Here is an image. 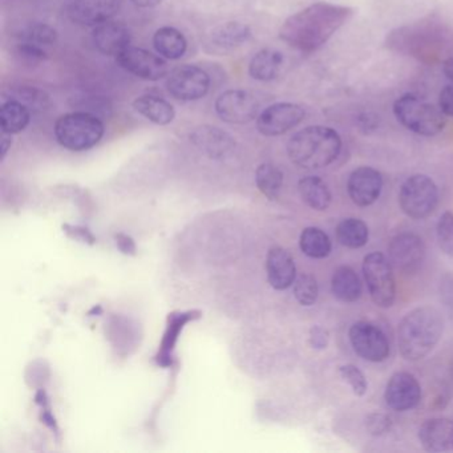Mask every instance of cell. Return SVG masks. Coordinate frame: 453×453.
Listing matches in <instances>:
<instances>
[{"mask_svg": "<svg viewBox=\"0 0 453 453\" xmlns=\"http://www.w3.org/2000/svg\"><path fill=\"white\" fill-rule=\"evenodd\" d=\"M354 15L341 4L318 2L285 20L280 38L296 51L311 54L322 49Z\"/></svg>", "mask_w": 453, "mask_h": 453, "instance_id": "6da1fadb", "label": "cell"}, {"mask_svg": "<svg viewBox=\"0 0 453 453\" xmlns=\"http://www.w3.org/2000/svg\"><path fill=\"white\" fill-rule=\"evenodd\" d=\"M444 333V318L432 306L408 312L397 328L399 351L405 360L418 362L434 351Z\"/></svg>", "mask_w": 453, "mask_h": 453, "instance_id": "7a4b0ae2", "label": "cell"}, {"mask_svg": "<svg viewBox=\"0 0 453 453\" xmlns=\"http://www.w3.org/2000/svg\"><path fill=\"white\" fill-rule=\"evenodd\" d=\"M342 139L335 129L312 126L301 129L288 142V155L298 168L315 171L326 168L338 158Z\"/></svg>", "mask_w": 453, "mask_h": 453, "instance_id": "3957f363", "label": "cell"}, {"mask_svg": "<svg viewBox=\"0 0 453 453\" xmlns=\"http://www.w3.org/2000/svg\"><path fill=\"white\" fill-rule=\"evenodd\" d=\"M58 142L71 152H84L96 147L105 134L104 123L91 112H71L60 116L54 127Z\"/></svg>", "mask_w": 453, "mask_h": 453, "instance_id": "277c9868", "label": "cell"}, {"mask_svg": "<svg viewBox=\"0 0 453 453\" xmlns=\"http://www.w3.org/2000/svg\"><path fill=\"white\" fill-rule=\"evenodd\" d=\"M392 110L395 118L404 128L420 136H436L447 126V116L440 108L424 102L415 95H403L395 100Z\"/></svg>", "mask_w": 453, "mask_h": 453, "instance_id": "5b68a950", "label": "cell"}, {"mask_svg": "<svg viewBox=\"0 0 453 453\" xmlns=\"http://www.w3.org/2000/svg\"><path fill=\"white\" fill-rule=\"evenodd\" d=\"M439 203V190L426 174H413L400 188L399 205L405 216L424 219L431 216Z\"/></svg>", "mask_w": 453, "mask_h": 453, "instance_id": "8992f818", "label": "cell"}, {"mask_svg": "<svg viewBox=\"0 0 453 453\" xmlns=\"http://www.w3.org/2000/svg\"><path fill=\"white\" fill-rule=\"evenodd\" d=\"M363 274L373 303L380 309H389L396 296L394 267L389 259L378 251L368 254L363 261Z\"/></svg>", "mask_w": 453, "mask_h": 453, "instance_id": "52a82bcc", "label": "cell"}, {"mask_svg": "<svg viewBox=\"0 0 453 453\" xmlns=\"http://www.w3.org/2000/svg\"><path fill=\"white\" fill-rule=\"evenodd\" d=\"M165 87L173 99L180 102H197L208 95L211 76L197 65H180L169 73Z\"/></svg>", "mask_w": 453, "mask_h": 453, "instance_id": "ba28073f", "label": "cell"}, {"mask_svg": "<svg viewBox=\"0 0 453 453\" xmlns=\"http://www.w3.org/2000/svg\"><path fill=\"white\" fill-rule=\"evenodd\" d=\"M349 338L354 351L368 362H384L391 352L386 334L373 323L365 320L354 323L349 328Z\"/></svg>", "mask_w": 453, "mask_h": 453, "instance_id": "9c48e42d", "label": "cell"}, {"mask_svg": "<svg viewBox=\"0 0 453 453\" xmlns=\"http://www.w3.org/2000/svg\"><path fill=\"white\" fill-rule=\"evenodd\" d=\"M306 118L301 105L294 103H275L265 108L257 118V129L266 137L282 136L296 128Z\"/></svg>", "mask_w": 453, "mask_h": 453, "instance_id": "30bf717a", "label": "cell"}, {"mask_svg": "<svg viewBox=\"0 0 453 453\" xmlns=\"http://www.w3.org/2000/svg\"><path fill=\"white\" fill-rule=\"evenodd\" d=\"M426 245L413 233H400L388 245V258L394 269L403 274H416L426 259Z\"/></svg>", "mask_w": 453, "mask_h": 453, "instance_id": "8fae6325", "label": "cell"}, {"mask_svg": "<svg viewBox=\"0 0 453 453\" xmlns=\"http://www.w3.org/2000/svg\"><path fill=\"white\" fill-rule=\"evenodd\" d=\"M214 110L225 123L248 124L258 118L259 103L250 92L229 89L217 97Z\"/></svg>", "mask_w": 453, "mask_h": 453, "instance_id": "7c38bea8", "label": "cell"}, {"mask_svg": "<svg viewBox=\"0 0 453 453\" xmlns=\"http://www.w3.org/2000/svg\"><path fill=\"white\" fill-rule=\"evenodd\" d=\"M116 62L124 71L142 81H161L168 73V63L164 58L139 47L129 46L116 57Z\"/></svg>", "mask_w": 453, "mask_h": 453, "instance_id": "4fadbf2b", "label": "cell"}, {"mask_svg": "<svg viewBox=\"0 0 453 453\" xmlns=\"http://www.w3.org/2000/svg\"><path fill=\"white\" fill-rule=\"evenodd\" d=\"M384 400L391 410L404 412L412 410L421 400V387L412 373L400 371L387 383Z\"/></svg>", "mask_w": 453, "mask_h": 453, "instance_id": "5bb4252c", "label": "cell"}, {"mask_svg": "<svg viewBox=\"0 0 453 453\" xmlns=\"http://www.w3.org/2000/svg\"><path fill=\"white\" fill-rule=\"evenodd\" d=\"M189 137L190 142L195 144L197 150L205 153L209 158H214V160L229 157L237 148V142H235L232 134H227L219 127L209 126V124L196 127L190 132Z\"/></svg>", "mask_w": 453, "mask_h": 453, "instance_id": "9a60e30c", "label": "cell"}, {"mask_svg": "<svg viewBox=\"0 0 453 453\" xmlns=\"http://www.w3.org/2000/svg\"><path fill=\"white\" fill-rule=\"evenodd\" d=\"M383 189L381 173L371 166H360L352 171L347 181V192L352 203L360 208L372 205Z\"/></svg>", "mask_w": 453, "mask_h": 453, "instance_id": "2e32d148", "label": "cell"}, {"mask_svg": "<svg viewBox=\"0 0 453 453\" xmlns=\"http://www.w3.org/2000/svg\"><path fill=\"white\" fill-rule=\"evenodd\" d=\"M121 7V0H73L68 9V18L75 25L96 27L112 20Z\"/></svg>", "mask_w": 453, "mask_h": 453, "instance_id": "e0dca14e", "label": "cell"}, {"mask_svg": "<svg viewBox=\"0 0 453 453\" xmlns=\"http://www.w3.org/2000/svg\"><path fill=\"white\" fill-rule=\"evenodd\" d=\"M92 41L102 54L107 57H118L131 46L132 35L124 23L108 20L94 27Z\"/></svg>", "mask_w": 453, "mask_h": 453, "instance_id": "ac0fdd59", "label": "cell"}, {"mask_svg": "<svg viewBox=\"0 0 453 453\" xmlns=\"http://www.w3.org/2000/svg\"><path fill=\"white\" fill-rule=\"evenodd\" d=\"M418 440L426 452L453 450V420L447 418H429L418 429Z\"/></svg>", "mask_w": 453, "mask_h": 453, "instance_id": "d6986e66", "label": "cell"}, {"mask_svg": "<svg viewBox=\"0 0 453 453\" xmlns=\"http://www.w3.org/2000/svg\"><path fill=\"white\" fill-rule=\"evenodd\" d=\"M266 272L270 286L275 290H286L296 282V262L291 254L280 246L270 249L267 253Z\"/></svg>", "mask_w": 453, "mask_h": 453, "instance_id": "ffe728a7", "label": "cell"}, {"mask_svg": "<svg viewBox=\"0 0 453 453\" xmlns=\"http://www.w3.org/2000/svg\"><path fill=\"white\" fill-rule=\"evenodd\" d=\"M134 108L139 115L156 126H168L176 118L173 105L163 97L153 95L137 97L134 102Z\"/></svg>", "mask_w": 453, "mask_h": 453, "instance_id": "44dd1931", "label": "cell"}, {"mask_svg": "<svg viewBox=\"0 0 453 453\" xmlns=\"http://www.w3.org/2000/svg\"><path fill=\"white\" fill-rule=\"evenodd\" d=\"M153 47L164 59L179 60L187 52L188 42L181 31L165 26L158 28L153 35Z\"/></svg>", "mask_w": 453, "mask_h": 453, "instance_id": "7402d4cb", "label": "cell"}, {"mask_svg": "<svg viewBox=\"0 0 453 453\" xmlns=\"http://www.w3.org/2000/svg\"><path fill=\"white\" fill-rule=\"evenodd\" d=\"M362 282L359 275L349 266H341L331 278V291L338 301L343 303L357 302L362 296Z\"/></svg>", "mask_w": 453, "mask_h": 453, "instance_id": "603a6c76", "label": "cell"}, {"mask_svg": "<svg viewBox=\"0 0 453 453\" xmlns=\"http://www.w3.org/2000/svg\"><path fill=\"white\" fill-rule=\"evenodd\" d=\"M282 52L273 49H264L254 55L249 65V73L257 81H272L280 75L283 67Z\"/></svg>", "mask_w": 453, "mask_h": 453, "instance_id": "cb8c5ba5", "label": "cell"}, {"mask_svg": "<svg viewBox=\"0 0 453 453\" xmlns=\"http://www.w3.org/2000/svg\"><path fill=\"white\" fill-rule=\"evenodd\" d=\"M298 190L302 200L314 211H327L333 201L327 184L317 176H307L299 180Z\"/></svg>", "mask_w": 453, "mask_h": 453, "instance_id": "d4e9b609", "label": "cell"}, {"mask_svg": "<svg viewBox=\"0 0 453 453\" xmlns=\"http://www.w3.org/2000/svg\"><path fill=\"white\" fill-rule=\"evenodd\" d=\"M31 121V110L14 99L6 100L0 108V128L6 134H18L27 128Z\"/></svg>", "mask_w": 453, "mask_h": 453, "instance_id": "484cf974", "label": "cell"}, {"mask_svg": "<svg viewBox=\"0 0 453 453\" xmlns=\"http://www.w3.org/2000/svg\"><path fill=\"white\" fill-rule=\"evenodd\" d=\"M368 226L359 219H346L336 226V240L344 248L360 249L367 245Z\"/></svg>", "mask_w": 453, "mask_h": 453, "instance_id": "4316f807", "label": "cell"}, {"mask_svg": "<svg viewBox=\"0 0 453 453\" xmlns=\"http://www.w3.org/2000/svg\"><path fill=\"white\" fill-rule=\"evenodd\" d=\"M299 246L310 258L323 259L330 256L331 240L319 227H306L299 238Z\"/></svg>", "mask_w": 453, "mask_h": 453, "instance_id": "83f0119b", "label": "cell"}, {"mask_svg": "<svg viewBox=\"0 0 453 453\" xmlns=\"http://www.w3.org/2000/svg\"><path fill=\"white\" fill-rule=\"evenodd\" d=\"M256 184L262 195L266 196L269 200H277L282 190V171L274 164H261L256 171Z\"/></svg>", "mask_w": 453, "mask_h": 453, "instance_id": "f1b7e54d", "label": "cell"}, {"mask_svg": "<svg viewBox=\"0 0 453 453\" xmlns=\"http://www.w3.org/2000/svg\"><path fill=\"white\" fill-rule=\"evenodd\" d=\"M250 38V27L240 22H229L219 26L213 33L214 43L222 49H235L245 44Z\"/></svg>", "mask_w": 453, "mask_h": 453, "instance_id": "f546056e", "label": "cell"}, {"mask_svg": "<svg viewBox=\"0 0 453 453\" xmlns=\"http://www.w3.org/2000/svg\"><path fill=\"white\" fill-rule=\"evenodd\" d=\"M18 41L30 42V43L38 44V46L50 47L54 46L58 42V31L51 26L44 23H34L22 28L17 35Z\"/></svg>", "mask_w": 453, "mask_h": 453, "instance_id": "4dcf8cb0", "label": "cell"}, {"mask_svg": "<svg viewBox=\"0 0 453 453\" xmlns=\"http://www.w3.org/2000/svg\"><path fill=\"white\" fill-rule=\"evenodd\" d=\"M10 99L17 100L33 111H43L50 105L49 95L35 87H15L12 89Z\"/></svg>", "mask_w": 453, "mask_h": 453, "instance_id": "1f68e13d", "label": "cell"}, {"mask_svg": "<svg viewBox=\"0 0 453 453\" xmlns=\"http://www.w3.org/2000/svg\"><path fill=\"white\" fill-rule=\"evenodd\" d=\"M319 296V286L311 274H299L294 282V296L302 306H312Z\"/></svg>", "mask_w": 453, "mask_h": 453, "instance_id": "d6a6232c", "label": "cell"}, {"mask_svg": "<svg viewBox=\"0 0 453 453\" xmlns=\"http://www.w3.org/2000/svg\"><path fill=\"white\" fill-rule=\"evenodd\" d=\"M437 242L445 256L453 258V213L445 211L440 217L436 227Z\"/></svg>", "mask_w": 453, "mask_h": 453, "instance_id": "836d02e7", "label": "cell"}, {"mask_svg": "<svg viewBox=\"0 0 453 453\" xmlns=\"http://www.w3.org/2000/svg\"><path fill=\"white\" fill-rule=\"evenodd\" d=\"M15 54L23 63H27V65H35L49 59V52L44 47L30 43V42L18 41L17 46H15Z\"/></svg>", "mask_w": 453, "mask_h": 453, "instance_id": "e575fe53", "label": "cell"}, {"mask_svg": "<svg viewBox=\"0 0 453 453\" xmlns=\"http://www.w3.org/2000/svg\"><path fill=\"white\" fill-rule=\"evenodd\" d=\"M339 373H341L342 378L349 384L352 392H354L357 396H365L368 388L367 379H365V373H363L357 365H341V367H339Z\"/></svg>", "mask_w": 453, "mask_h": 453, "instance_id": "d590c367", "label": "cell"}, {"mask_svg": "<svg viewBox=\"0 0 453 453\" xmlns=\"http://www.w3.org/2000/svg\"><path fill=\"white\" fill-rule=\"evenodd\" d=\"M365 428L373 436H383L392 428V418L386 413L372 412L365 418Z\"/></svg>", "mask_w": 453, "mask_h": 453, "instance_id": "8d00e7d4", "label": "cell"}, {"mask_svg": "<svg viewBox=\"0 0 453 453\" xmlns=\"http://www.w3.org/2000/svg\"><path fill=\"white\" fill-rule=\"evenodd\" d=\"M440 299L447 310L448 317L453 322V274H444L440 280Z\"/></svg>", "mask_w": 453, "mask_h": 453, "instance_id": "74e56055", "label": "cell"}, {"mask_svg": "<svg viewBox=\"0 0 453 453\" xmlns=\"http://www.w3.org/2000/svg\"><path fill=\"white\" fill-rule=\"evenodd\" d=\"M328 343H330L328 331L320 327V326H314L310 331V344H311L312 349H327Z\"/></svg>", "mask_w": 453, "mask_h": 453, "instance_id": "f35d334b", "label": "cell"}, {"mask_svg": "<svg viewBox=\"0 0 453 453\" xmlns=\"http://www.w3.org/2000/svg\"><path fill=\"white\" fill-rule=\"evenodd\" d=\"M439 108L448 118H453V84L441 89L439 95Z\"/></svg>", "mask_w": 453, "mask_h": 453, "instance_id": "ab89813d", "label": "cell"}, {"mask_svg": "<svg viewBox=\"0 0 453 453\" xmlns=\"http://www.w3.org/2000/svg\"><path fill=\"white\" fill-rule=\"evenodd\" d=\"M12 145V134L2 132V136H0V158H2V160H4V157H6L7 152H9Z\"/></svg>", "mask_w": 453, "mask_h": 453, "instance_id": "60d3db41", "label": "cell"}, {"mask_svg": "<svg viewBox=\"0 0 453 453\" xmlns=\"http://www.w3.org/2000/svg\"><path fill=\"white\" fill-rule=\"evenodd\" d=\"M131 2L140 9H153L163 4V0H131Z\"/></svg>", "mask_w": 453, "mask_h": 453, "instance_id": "b9f144b4", "label": "cell"}, {"mask_svg": "<svg viewBox=\"0 0 453 453\" xmlns=\"http://www.w3.org/2000/svg\"><path fill=\"white\" fill-rule=\"evenodd\" d=\"M442 70H444L445 76L453 83V58L445 60Z\"/></svg>", "mask_w": 453, "mask_h": 453, "instance_id": "7bdbcfd3", "label": "cell"}]
</instances>
